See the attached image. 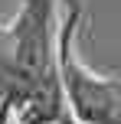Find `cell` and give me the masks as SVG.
I'll use <instances>...</instances> for the list:
<instances>
[{
    "label": "cell",
    "instance_id": "1",
    "mask_svg": "<svg viewBox=\"0 0 121 124\" xmlns=\"http://www.w3.org/2000/svg\"><path fill=\"white\" fill-rule=\"evenodd\" d=\"M79 23H82V0H65V20L56 39V65L69 114L75 124H121V82L95 75L75 56Z\"/></svg>",
    "mask_w": 121,
    "mask_h": 124
},
{
    "label": "cell",
    "instance_id": "2",
    "mask_svg": "<svg viewBox=\"0 0 121 124\" xmlns=\"http://www.w3.org/2000/svg\"><path fill=\"white\" fill-rule=\"evenodd\" d=\"M56 16L59 0H23L13 26L7 30L20 72L33 82L56 72V39H59Z\"/></svg>",
    "mask_w": 121,
    "mask_h": 124
},
{
    "label": "cell",
    "instance_id": "3",
    "mask_svg": "<svg viewBox=\"0 0 121 124\" xmlns=\"http://www.w3.org/2000/svg\"><path fill=\"white\" fill-rule=\"evenodd\" d=\"M59 124H75V121H72V118H69V121H59Z\"/></svg>",
    "mask_w": 121,
    "mask_h": 124
}]
</instances>
